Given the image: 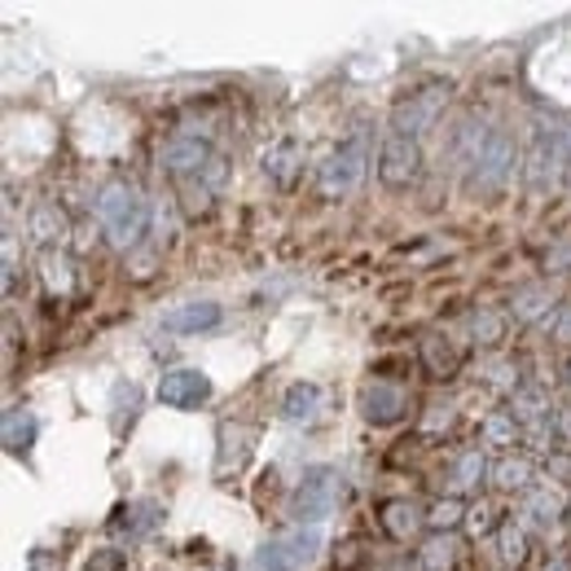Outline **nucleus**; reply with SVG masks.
Listing matches in <instances>:
<instances>
[{"instance_id":"nucleus-19","label":"nucleus","mask_w":571,"mask_h":571,"mask_svg":"<svg viewBox=\"0 0 571 571\" xmlns=\"http://www.w3.org/2000/svg\"><path fill=\"white\" fill-rule=\"evenodd\" d=\"M436 519H440V523H449V519H457V506H440V510H436Z\"/></svg>"},{"instance_id":"nucleus-18","label":"nucleus","mask_w":571,"mask_h":571,"mask_svg":"<svg viewBox=\"0 0 571 571\" xmlns=\"http://www.w3.org/2000/svg\"><path fill=\"white\" fill-rule=\"evenodd\" d=\"M501 541H506V550H501L506 559H519V554H523V550H519V532H506Z\"/></svg>"},{"instance_id":"nucleus-11","label":"nucleus","mask_w":571,"mask_h":571,"mask_svg":"<svg viewBox=\"0 0 571 571\" xmlns=\"http://www.w3.org/2000/svg\"><path fill=\"white\" fill-rule=\"evenodd\" d=\"M154 523H159V506H154V501H132V506L119 510L114 532H128V541H136V537H145Z\"/></svg>"},{"instance_id":"nucleus-3","label":"nucleus","mask_w":571,"mask_h":571,"mask_svg":"<svg viewBox=\"0 0 571 571\" xmlns=\"http://www.w3.org/2000/svg\"><path fill=\"white\" fill-rule=\"evenodd\" d=\"M322 550V537L317 528H299V532H282L273 541H264L255 550V563L251 571H304Z\"/></svg>"},{"instance_id":"nucleus-6","label":"nucleus","mask_w":571,"mask_h":571,"mask_svg":"<svg viewBox=\"0 0 571 571\" xmlns=\"http://www.w3.org/2000/svg\"><path fill=\"white\" fill-rule=\"evenodd\" d=\"M418 163H422V150L414 136H400V132H387L383 141V159H378V172L387 185H409L418 176Z\"/></svg>"},{"instance_id":"nucleus-9","label":"nucleus","mask_w":571,"mask_h":571,"mask_svg":"<svg viewBox=\"0 0 571 571\" xmlns=\"http://www.w3.org/2000/svg\"><path fill=\"white\" fill-rule=\"evenodd\" d=\"M400 414H405V391H400V387L374 383V387L365 391V418H369V422L387 427V422H396Z\"/></svg>"},{"instance_id":"nucleus-13","label":"nucleus","mask_w":571,"mask_h":571,"mask_svg":"<svg viewBox=\"0 0 571 571\" xmlns=\"http://www.w3.org/2000/svg\"><path fill=\"white\" fill-rule=\"evenodd\" d=\"M203 159H207V150L203 145H194V141H176L172 150H167V167H176V172H185V167H203Z\"/></svg>"},{"instance_id":"nucleus-17","label":"nucleus","mask_w":571,"mask_h":571,"mask_svg":"<svg viewBox=\"0 0 571 571\" xmlns=\"http://www.w3.org/2000/svg\"><path fill=\"white\" fill-rule=\"evenodd\" d=\"M523 475H528V466H523V461H506V466H501V483H506V488L523 483Z\"/></svg>"},{"instance_id":"nucleus-16","label":"nucleus","mask_w":571,"mask_h":571,"mask_svg":"<svg viewBox=\"0 0 571 571\" xmlns=\"http://www.w3.org/2000/svg\"><path fill=\"white\" fill-rule=\"evenodd\" d=\"M453 541H436V545H431V550H427V563H431V568H440V563H453Z\"/></svg>"},{"instance_id":"nucleus-14","label":"nucleus","mask_w":571,"mask_h":571,"mask_svg":"<svg viewBox=\"0 0 571 571\" xmlns=\"http://www.w3.org/2000/svg\"><path fill=\"white\" fill-rule=\"evenodd\" d=\"M84 571H128V559H123V550H93Z\"/></svg>"},{"instance_id":"nucleus-10","label":"nucleus","mask_w":571,"mask_h":571,"mask_svg":"<svg viewBox=\"0 0 571 571\" xmlns=\"http://www.w3.org/2000/svg\"><path fill=\"white\" fill-rule=\"evenodd\" d=\"M317 405H322V387L317 383H290V391L282 400V414H286V422L304 427V422L317 418Z\"/></svg>"},{"instance_id":"nucleus-5","label":"nucleus","mask_w":571,"mask_h":571,"mask_svg":"<svg viewBox=\"0 0 571 571\" xmlns=\"http://www.w3.org/2000/svg\"><path fill=\"white\" fill-rule=\"evenodd\" d=\"M212 396V378L203 369H167L159 383V400L167 409H198Z\"/></svg>"},{"instance_id":"nucleus-15","label":"nucleus","mask_w":571,"mask_h":571,"mask_svg":"<svg viewBox=\"0 0 571 571\" xmlns=\"http://www.w3.org/2000/svg\"><path fill=\"white\" fill-rule=\"evenodd\" d=\"M479 470H483L479 453L461 457V461H457V488H470V483H479Z\"/></svg>"},{"instance_id":"nucleus-12","label":"nucleus","mask_w":571,"mask_h":571,"mask_svg":"<svg viewBox=\"0 0 571 571\" xmlns=\"http://www.w3.org/2000/svg\"><path fill=\"white\" fill-rule=\"evenodd\" d=\"M31 440H35V418L13 409V414L4 418V445H9V453H27Z\"/></svg>"},{"instance_id":"nucleus-8","label":"nucleus","mask_w":571,"mask_h":571,"mask_svg":"<svg viewBox=\"0 0 571 571\" xmlns=\"http://www.w3.org/2000/svg\"><path fill=\"white\" fill-rule=\"evenodd\" d=\"M212 326H221V304H181V308L163 313V330H172V335H198Z\"/></svg>"},{"instance_id":"nucleus-7","label":"nucleus","mask_w":571,"mask_h":571,"mask_svg":"<svg viewBox=\"0 0 571 571\" xmlns=\"http://www.w3.org/2000/svg\"><path fill=\"white\" fill-rule=\"evenodd\" d=\"M360 167H365V145H360V136H351V141H343L339 150L330 154V163H326V172H322V185L335 194V190H351L356 185V176H360Z\"/></svg>"},{"instance_id":"nucleus-2","label":"nucleus","mask_w":571,"mask_h":571,"mask_svg":"<svg viewBox=\"0 0 571 571\" xmlns=\"http://www.w3.org/2000/svg\"><path fill=\"white\" fill-rule=\"evenodd\" d=\"M339 470H330V466H308L304 470V479H299V488H295V497H290V514L299 519V523H322V519H330V510L339 506Z\"/></svg>"},{"instance_id":"nucleus-4","label":"nucleus","mask_w":571,"mask_h":571,"mask_svg":"<svg viewBox=\"0 0 571 571\" xmlns=\"http://www.w3.org/2000/svg\"><path fill=\"white\" fill-rule=\"evenodd\" d=\"M475 185L479 190H497L506 176H510V163H514V145L501 128H488V132H475Z\"/></svg>"},{"instance_id":"nucleus-1","label":"nucleus","mask_w":571,"mask_h":571,"mask_svg":"<svg viewBox=\"0 0 571 571\" xmlns=\"http://www.w3.org/2000/svg\"><path fill=\"white\" fill-rule=\"evenodd\" d=\"M98 221H102V228H106V237H111L114 246H132L145 233L150 212H145V198L132 185L114 181V185L102 190V198H98Z\"/></svg>"}]
</instances>
